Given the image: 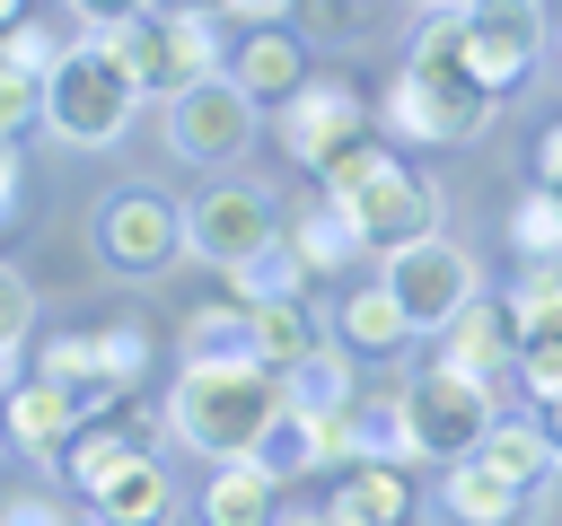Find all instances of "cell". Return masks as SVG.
Masks as SVG:
<instances>
[{"mask_svg": "<svg viewBox=\"0 0 562 526\" xmlns=\"http://www.w3.org/2000/svg\"><path fill=\"white\" fill-rule=\"evenodd\" d=\"M281 421V368H263V359H246V368H202V359H184V377L167 386V430L193 447V456H211V465H228V456H255V438Z\"/></svg>", "mask_w": 562, "mask_h": 526, "instance_id": "obj_1", "label": "cell"}, {"mask_svg": "<svg viewBox=\"0 0 562 526\" xmlns=\"http://www.w3.org/2000/svg\"><path fill=\"white\" fill-rule=\"evenodd\" d=\"M316 175H325V202L351 219L360 254H395V245H413V237L439 228V184L413 175V167H395V158L369 149V140H351V149L325 158Z\"/></svg>", "mask_w": 562, "mask_h": 526, "instance_id": "obj_2", "label": "cell"}, {"mask_svg": "<svg viewBox=\"0 0 562 526\" xmlns=\"http://www.w3.org/2000/svg\"><path fill=\"white\" fill-rule=\"evenodd\" d=\"M132 105H140V79H132V61L105 35H79L53 61V79H44V123L70 149H114L132 132Z\"/></svg>", "mask_w": 562, "mask_h": 526, "instance_id": "obj_3", "label": "cell"}, {"mask_svg": "<svg viewBox=\"0 0 562 526\" xmlns=\"http://www.w3.org/2000/svg\"><path fill=\"white\" fill-rule=\"evenodd\" d=\"M105 44L132 61L140 96H176V88H193V79L220 70V18H202V9H184V0H167V9H149V18H123Z\"/></svg>", "mask_w": 562, "mask_h": 526, "instance_id": "obj_4", "label": "cell"}, {"mask_svg": "<svg viewBox=\"0 0 562 526\" xmlns=\"http://www.w3.org/2000/svg\"><path fill=\"white\" fill-rule=\"evenodd\" d=\"M378 281L395 289V307L413 316V333H448L465 307H474V254L457 245V237H413V245H395V254H378Z\"/></svg>", "mask_w": 562, "mask_h": 526, "instance_id": "obj_5", "label": "cell"}, {"mask_svg": "<svg viewBox=\"0 0 562 526\" xmlns=\"http://www.w3.org/2000/svg\"><path fill=\"white\" fill-rule=\"evenodd\" d=\"M404 412H413V447H422V465H457V456H474L483 430L501 421V412H492V386H483V377H457L448 359L422 368V377L404 386Z\"/></svg>", "mask_w": 562, "mask_h": 526, "instance_id": "obj_6", "label": "cell"}, {"mask_svg": "<svg viewBox=\"0 0 562 526\" xmlns=\"http://www.w3.org/2000/svg\"><path fill=\"white\" fill-rule=\"evenodd\" d=\"M97 254H105V272L149 281V272H167V263L184 254V210H176L167 193L132 184V193H114V202L97 210Z\"/></svg>", "mask_w": 562, "mask_h": 526, "instance_id": "obj_7", "label": "cell"}, {"mask_svg": "<svg viewBox=\"0 0 562 526\" xmlns=\"http://www.w3.org/2000/svg\"><path fill=\"white\" fill-rule=\"evenodd\" d=\"M255 140V96L237 88V70H211V79H193V88H176L167 96V149L176 158H237Z\"/></svg>", "mask_w": 562, "mask_h": 526, "instance_id": "obj_8", "label": "cell"}, {"mask_svg": "<svg viewBox=\"0 0 562 526\" xmlns=\"http://www.w3.org/2000/svg\"><path fill=\"white\" fill-rule=\"evenodd\" d=\"M272 237H281V210H272L263 184H211L202 202H184V254H202V263H220V272H237V263L263 254Z\"/></svg>", "mask_w": 562, "mask_h": 526, "instance_id": "obj_9", "label": "cell"}, {"mask_svg": "<svg viewBox=\"0 0 562 526\" xmlns=\"http://www.w3.org/2000/svg\"><path fill=\"white\" fill-rule=\"evenodd\" d=\"M457 18H465V44H474V70H483L501 96H509V88L544 61V44H553L544 0H465Z\"/></svg>", "mask_w": 562, "mask_h": 526, "instance_id": "obj_10", "label": "cell"}, {"mask_svg": "<svg viewBox=\"0 0 562 526\" xmlns=\"http://www.w3.org/2000/svg\"><path fill=\"white\" fill-rule=\"evenodd\" d=\"M360 140V96L342 88V79H299L290 96H281V149L299 158V167H325V158H342Z\"/></svg>", "mask_w": 562, "mask_h": 526, "instance_id": "obj_11", "label": "cell"}, {"mask_svg": "<svg viewBox=\"0 0 562 526\" xmlns=\"http://www.w3.org/2000/svg\"><path fill=\"white\" fill-rule=\"evenodd\" d=\"M492 105H501V88H430V79L404 70L395 96H386V123L404 140H474L492 123Z\"/></svg>", "mask_w": 562, "mask_h": 526, "instance_id": "obj_12", "label": "cell"}, {"mask_svg": "<svg viewBox=\"0 0 562 526\" xmlns=\"http://www.w3.org/2000/svg\"><path fill=\"white\" fill-rule=\"evenodd\" d=\"M79 395L70 386H53V377H18L9 395H0V430L18 438V456H35V465H61L70 456V438H79Z\"/></svg>", "mask_w": 562, "mask_h": 526, "instance_id": "obj_13", "label": "cell"}, {"mask_svg": "<svg viewBox=\"0 0 562 526\" xmlns=\"http://www.w3.org/2000/svg\"><path fill=\"white\" fill-rule=\"evenodd\" d=\"M360 395H351V342H307L290 368H281V412H299V421H334V412H351Z\"/></svg>", "mask_w": 562, "mask_h": 526, "instance_id": "obj_14", "label": "cell"}, {"mask_svg": "<svg viewBox=\"0 0 562 526\" xmlns=\"http://www.w3.org/2000/svg\"><path fill=\"white\" fill-rule=\"evenodd\" d=\"M193 517H202V526H281V482H272L255 456H228V465H211Z\"/></svg>", "mask_w": 562, "mask_h": 526, "instance_id": "obj_15", "label": "cell"}, {"mask_svg": "<svg viewBox=\"0 0 562 526\" xmlns=\"http://www.w3.org/2000/svg\"><path fill=\"white\" fill-rule=\"evenodd\" d=\"M88 500H97V526H167V517H176V482H167L158 456H132V465L105 473Z\"/></svg>", "mask_w": 562, "mask_h": 526, "instance_id": "obj_16", "label": "cell"}, {"mask_svg": "<svg viewBox=\"0 0 562 526\" xmlns=\"http://www.w3.org/2000/svg\"><path fill=\"white\" fill-rule=\"evenodd\" d=\"M325 508H334V517H351V526H404V517H413L404 465H386V456L342 465V482H334V500H325Z\"/></svg>", "mask_w": 562, "mask_h": 526, "instance_id": "obj_17", "label": "cell"}, {"mask_svg": "<svg viewBox=\"0 0 562 526\" xmlns=\"http://www.w3.org/2000/svg\"><path fill=\"white\" fill-rule=\"evenodd\" d=\"M518 500H527V491H518L509 473H492L483 456H457V465L439 473V508H448L457 526H509Z\"/></svg>", "mask_w": 562, "mask_h": 526, "instance_id": "obj_18", "label": "cell"}, {"mask_svg": "<svg viewBox=\"0 0 562 526\" xmlns=\"http://www.w3.org/2000/svg\"><path fill=\"white\" fill-rule=\"evenodd\" d=\"M404 70H413V79H430V88H492V79L474 70V44H465V18H457V9H430V18H422V35H413Z\"/></svg>", "mask_w": 562, "mask_h": 526, "instance_id": "obj_19", "label": "cell"}, {"mask_svg": "<svg viewBox=\"0 0 562 526\" xmlns=\"http://www.w3.org/2000/svg\"><path fill=\"white\" fill-rule=\"evenodd\" d=\"M457 377H492V368H509L518 359V324H509V307H492V298H474L457 324H448V351H439Z\"/></svg>", "mask_w": 562, "mask_h": 526, "instance_id": "obj_20", "label": "cell"}, {"mask_svg": "<svg viewBox=\"0 0 562 526\" xmlns=\"http://www.w3.org/2000/svg\"><path fill=\"white\" fill-rule=\"evenodd\" d=\"M184 359H202V368H246V359H263V351H255V307H246V298L202 307V316L184 324ZM263 368H272V359H263Z\"/></svg>", "mask_w": 562, "mask_h": 526, "instance_id": "obj_21", "label": "cell"}, {"mask_svg": "<svg viewBox=\"0 0 562 526\" xmlns=\"http://www.w3.org/2000/svg\"><path fill=\"white\" fill-rule=\"evenodd\" d=\"M474 456H483L492 473H509L518 491H536L544 473H562V456H553V430H544V421H492Z\"/></svg>", "mask_w": 562, "mask_h": 526, "instance_id": "obj_22", "label": "cell"}, {"mask_svg": "<svg viewBox=\"0 0 562 526\" xmlns=\"http://www.w3.org/2000/svg\"><path fill=\"white\" fill-rule=\"evenodd\" d=\"M228 70H237V88H246L255 105H281V96L307 79V61H299V44H290L281 26H255V35H246V53H237Z\"/></svg>", "mask_w": 562, "mask_h": 526, "instance_id": "obj_23", "label": "cell"}, {"mask_svg": "<svg viewBox=\"0 0 562 526\" xmlns=\"http://www.w3.org/2000/svg\"><path fill=\"white\" fill-rule=\"evenodd\" d=\"M334 333H342L351 351H404V342H413V316L395 307L386 281H369V289H351V298L334 307Z\"/></svg>", "mask_w": 562, "mask_h": 526, "instance_id": "obj_24", "label": "cell"}, {"mask_svg": "<svg viewBox=\"0 0 562 526\" xmlns=\"http://www.w3.org/2000/svg\"><path fill=\"white\" fill-rule=\"evenodd\" d=\"M281 237L299 245V263H307V272H342V263L360 254V237H351V219H342V210H334L325 193H316L307 210H290V219H281Z\"/></svg>", "mask_w": 562, "mask_h": 526, "instance_id": "obj_25", "label": "cell"}, {"mask_svg": "<svg viewBox=\"0 0 562 526\" xmlns=\"http://www.w3.org/2000/svg\"><path fill=\"white\" fill-rule=\"evenodd\" d=\"M35 377L70 386V395H79V412H97V403H114V395H123V386H105V368H97V333H53V342L35 351Z\"/></svg>", "mask_w": 562, "mask_h": 526, "instance_id": "obj_26", "label": "cell"}, {"mask_svg": "<svg viewBox=\"0 0 562 526\" xmlns=\"http://www.w3.org/2000/svg\"><path fill=\"white\" fill-rule=\"evenodd\" d=\"M501 307H509L518 342H562V263H527Z\"/></svg>", "mask_w": 562, "mask_h": 526, "instance_id": "obj_27", "label": "cell"}, {"mask_svg": "<svg viewBox=\"0 0 562 526\" xmlns=\"http://www.w3.org/2000/svg\"><path fill=\"white\" fill-rule=\"evenodd\" d=\"M132 456H149V447H140V430H132V421H97V430H79V438H70V456H61V465H70V482H79V491H97V482H105V473H123Z\"/></svg>", "mask_w": 562, "mask_h": 526, "instance_id": "obj_28", "label": "cell"}, {"mask_svg": "<svg viewBox=\"0 0 562 526\" xmlns=\"http://www.w3.org/2000/svg\"><path fill=\"white\" fill-rule=\"evenodd\" d=\"M228 281H237V298H299L316 272L299 263V245H290V237H272V245H263V254H246Z\"/></svg>", "mask_w": 562, "mask_h": 526, "instance_id": "obj_29", "label": "cell"}, {"mask_svg": "<svg viewBox=\"0 0 562 526\" xmlns=\"http://www.w3.org/2000/svg\"><path fill=\"white\" fill-rule=\"evenodd\" d=\"M509 237H518V254H527V263H562V193H553V184H536V193L509 210Z\"/></svg>", "mask_w": 562, "mask_h": 526, "instance_id": "obj_30", "label": "cell"}, {"mask_svg": "<svg viewBox=\"0 0 562 526\" xmlns=\"http://www.w3.org/2000/svg\"><path fill=\"white\" fill-rule=\"evenodd\" d=\"M255 307V351L272 359V368H290L316 333H307V316H299V298H246Z\"/></svg>", "mask_w": 562, "mask_h": 526, "instance_id": "obj_31", "label": "cell"}, {"mask_svg": "<svg viewBox=\"0 0 562 526\" xmlns=\"http://www.w3.org/2000/svg\"><path fill=\"white\" fill-rule=\"evenodd\" d=\"M255 465L272 473V482H290V473H316V421H299V412H281L263 438H255Z\"/></svg>", "mask_w": 562, "mask_h": 526, "instance_id": "obj_32", "label": "cell"}, {"mask_svg": "<svg viewBox=\"0 0 562 526\" xmlns=\"http://www.w3.org/2000/svg\"><path fill=\"white\" fill-rule=\"evenodd\" d=\"M70 44L53 35V26H35V18H18V26H0V61H18L26 79H53V61H61Z\"/></svg>", "mask_w": 562, "mask_h": 526, "instance_id": "obj_33", "label": "cell"}, {"mask_svg": "<svg viewBox=\"0 0 562 526\" xmlns=\"http://www.w3.org/2000/svg\"><path fill=\"white\" fill-rule=\"evenodd\" d=\"M97 368H105V386H140L149 333H140V324H105V333H97Z\"/></svg>", "mask_w": 562, "mask_h": 526, "instance_id": "obj_34", "label": "cell"}, {"mask_svg": "<svg viewBox=\"0 0 562 526\" xmlns=\"http://www.w3.org/2000/svg\"><path fill=\"white\" fill-rule=\"evenodd\" d=\"M18 123H44V79H26L18 61H0V132Z\"/></svg>", "mask_w": 562, "mask_h": 526, "instance_id": "obj_35", "label": "cell"}, {"mask_svg": "<svg viewBox=\"0 0 562 526\" xmlns=\"http://www.w3.org/2000/svg\"><path fill=\"white\" fill-rule=\"evenodd\" d=\"M518 377H527V395L536 403H553L562 395V342H518V359H509Z\"/></svg>", "mask_w": 562, "mask_h": 526, "instance_id": "obj_36", "label": "cell"}, {"mask_svg": "<svg viewBox=\"0 0 562 526\" xmlns=\"http://www.w3.org/2000/svg\"><path fill=\"white\" fill-rule=\"evenodd\" d=\"M26 324H35V289L0 263V351H18V342H26Z\"/></svg>", "mask_w": 562, "mask_h": 526, "instance_id": "obj_37", "label": "cell"}, {"mask_svg": "<svg viewBox=\"0 0 562 526\" xmlns=\"http://www.w3.org/2000/svg\"><path fill=\"white\" fill-rule=\"evenodd\" d=\"M149 9H167V0H70V18H79L88 35H114L123 18H149Z\"/></svg>", "mask_w": 562, "mask_h": 526, "instance_id": "obj_38", "label": "cell"}, {"mask_svg": "<svg viewBox=\"0 0 562 526\" xmlns=\"http://www.w3.org/2000/svg\"><path fill=\"white\" fill-rule=\"evenodd\" d=\"M0 526H70V517H61L44 491H26V500H0Z\"/></svg>", "mask_w": 562, "mask_h": 526, "instance_id": "obj_39", "label": "cell"}, {"mask_svg": "<svg viewBox=\"0 0 562 526\" xmlns=\"http://www.w3.org/2000/svg\"><path fill=\"white\" fill-rule=\"evenodd\" d=\"M536 184H553V193H562V123H544V132H536Z\"/></svg>", "mask_w": 562, "mask_h": 526, "instance_id": "obj_40", "label": "cell"}, {"mask_svg": "<svg viewBox=\"0 0 562 526\" xmlns=\"http://www.w3.org/2000/svg\"><path fill=\"white\" fill-rule=\"evenodd\" d=\"M18 202V132H0V210Z\"/></svg>", "mask_w": 562, "mask_h": 526, "instance_id": "obj_41", "label": "cell"}, {"mask_svg": "<svg viewBox=\"0 0 562 526\" xmlns=\"http://www.w3.org/2000/svg\"><path fill=\"white\" fill-rule=\"evenodd\" d=\"M299 0H237V18H290Z\"/></svg>", "mask_w": 562, "mask_h": 526, "instance_id": "obj_42", "label": "cell"}, {"mask_svg": "<svg viewBox=\"0 0 562 526\" xmlns=\"http://www.w3.org/2000/svg\"><path fill=\"white\" fill-rule=\"evenodd\" d=\"M281 526H351V517H334V508H307V517H281Z\"/></svg>", "mask_w": 562, "mask_h": 526, "instance_id": "obj_43", "label": "cell"}, {"mask_svg": "<svg viewBox=\"0 0 562 526\" xmlns=\"http://www.w3.org/2000/svg\"><path fill=\"white\" fill-rule=\"evenodd\" d=\"M544 430H553V456H562V395L544 403Z\"/></svg>", "mask_w": 562, "mask_h": 526, "instance_id": "obj_44", "label": "cell"}, {"mask_svg": "<svg viewBox=\"0 0 562 526\" xmlns=\"http://www.w3.org/2000/svg\"><path fill=\"white\" fill-rule=\"evenodd\" d=\"M18 18H26V0H0V26H18Z\"/></svg>", "mask_w": 562, "mask_h": 526, "instance_id": "obj_45", "label": "cell"}, {"mask_svg": "<svg viewBox=\"0 0 562 526\" xmlns=\"http://www.w3.org/2000/svg\"><path fill=\"white\" fill-rule=\"evenodd\" d=\"M413 9H465V0H413Z\"/></svg>", "mask_w": 562, "mask_h": 526, "instance_id": "obj_46", "label": "cell"}, {"mask_svg": "<svg viewBox=\"0 0 562 526\" xmlns=\"http://www.w3.org/2000/svg\"><path fill=\"white\" fill-rule=\"evenodd\" d=\"M553 44H562V18H553Z\"/></svg>", "mask_w": 562, "mask_h": 526, "instance_id": "obj_47", "label": "cell"}]
</instances>
